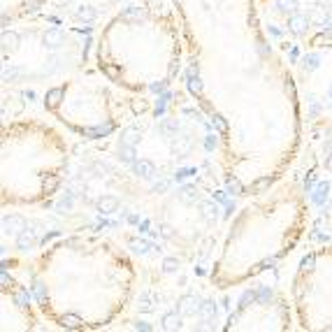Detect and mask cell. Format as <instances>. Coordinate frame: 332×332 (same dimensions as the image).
<instances>
[{
	"mask_svg": "<svg viewBox=\"0 0 332 332\" xmlns=\"http://www.w3.org/2000/svg\"><path fill=\"white\" fill-rule=\"evenodd\" d=\"M98 207H100V212L109 214V212H114V209L119 207V200H116V197H103Z\"/></svg>",
	"mask_w": 332,
	"mask_h": 332,
	"instance_id": "cell-1",
	"label": "cell"
},
{
	"mask_svg": "<svg viewBox=\"0 0 332 332\" xmlns=\"http://www.w3.org/2000/svg\"><path fill=\"white\" fill-rule=\"evenodd\" d=\"M63 40V35L58 33V30H49V33L44 35V42L47 44H51V47H58V42Z\"/></svg>",
	"mask_w": 332,
	"mask_h": 332,
	"instance_id": "cell-2",
	"label": "cell"
},
{
	"mask_svg": "<svg viewBox=\"0 0 332 332\" xmlns=\"http://www.w3.org/2000/svg\"><path fill=\"white\" fill-rule=\"evenodd\" d=\"M123 135H125V144H128V147H132V144L137 142V135H140V130H137V128H128Z\"/></svg>",
	"mask_w": 332,
	"mask_h": 332,
	"instance_id": "cell-3",
	"label": "cell"
},
{
	"mask_svg": "<svg viewBox=\"0 0 332 332\" xmlns=\"http://www.w3.org/2000/svg\"><path fill=\"white\" fill-rule=\"evenodd\" d=\"M137 172H142L144 177H151L153 175V165L151 163H137Z\"/></svg>",
	"mask_w": 332,
	"mask_h": 332,
	"instance_id": "cell-4",
	"label": "cell"
},
{
	"mask_svg": "<svg viewBox=\"0 0 332 332\" xmlns=\"http://www.w3.org/2000/svg\"><path fill=\"white\" fill-rule=\"evenodd\" d=\"M305 19H302V17H295L293 19V21H290V26H293V30H295V33H302V26H305Z\"/></svg>",
	"mask_w": 332,
	"mask_h": 332,
	"instance_id": "cell-5",
	"label": "cell"
},
{
	"mask_svg": "<svg viewBox=\"0 0 332 332\" xmlns=\"http://www.w3.org/2000/svg\"><path fill=\"white\" fill-rule=\"evenodd\" d=\"M175 325H179V318L175 314H168L165 316V327H175Z\"/></svg>",
	"mask_w": 332,
	"mask_h": 332,
	"instance_id": "cell-6",
	"label": "cell"
},
{
	"mask_svg": "<svg viewBox=\"0 0 332 332\" xmlns=\"http://www.w3.org/2000/svg\"><path fill=\"white\" fill-rule=\"evenodd\" d=\"M30 242H33V240H30V235H28V233H23L21 237H19V246H21V249H26V246H30Z\"/></svg>",
	"mask_w": 332,
	"mask_h": 332,
	"instance_id": "cell-7",
	"label": "cell"
},
{
	"mask_svg": "<svg viewBox=\"0 0 332 332\" xmlns=\"http://www.w3.org/2000/svg\"><path fill=\"white\" fill-rule=\"evenodd\" d=\"M56 186H58V177H54L49 184H44V191H47V195H51V191H54Z\"/></svg>",
	"mask_w": 332,
	"mask_h": 332,
	"instance_id": "cell-8",
	"label": "cell"
},
{
	"mask_svg": "<svg viewBox=\"0 0 332 332\" xmlns=\"http://www.w3.org/2000/svg\"><path fill=\"white\" fill-rule=\"evenodd\" d=\"M93 14H95L93 10H82L79 12V19H93Z\"/></svg>",
	"mask_w": 332,
	"mask_h": 332,
	"instance_id": "cell-9",
	"label": "cell"
},
{
	"mask_svg": "<svg viewBox=\"0 0 332 332\" xmlns=\"http://www.w3.org/2000/svg\"><path fill=\"white\" fill-rule=\"evenodd\" d=\"M135 249L137 251H147V242H135Z\"/></svg>",
	"mask_w": 332,
	"mask_h": 332,
	"instance_id": "cell-10",
	"label": "cell"
},
{
	"mask_svg": "<svg viewBox=\"0 0 332 332\" xmlns=\"http://www.w3.org/2000/svg\"><path fill=\"white\" fill-rule=\"evenodd\" d=\"M163 235H165V237H170V235H172V228H168V225H163Z\"/></svg>",
	"mask_w": 332,
	"mask_h": 332,
	"instance_id": "cell-11",
	"label": "cell"
},
{
	"mask_svg": "<svg viewBox=\"0 0 332 332\" xmlns=\"http://www.w3.org/2000/svg\"><path fill=\"white\" fill-rule=\"evenodd\" d=\"M165 270H175V260H168V262H165Z\"/></svg>",
	"mask_w": 332,
	"mask_h": 332,
	"instance_id": "cell-12",
	"label": "cell"
},
{
	"mask_svg": "<svg viewBox=\"0 0 332 332\" xmlns=\"http://www.w3.org/2000/svg\"><path fill=\"white\" fill-rule=\"evenodd\" d=\"M327 168H330V170H332V158H330V160H327Z\"/></svg>",
	"mask_w": 332,
	"mask_h": 332,
	"instance_id": "cell-13",
	"label": "cell"
}]
</instances>
